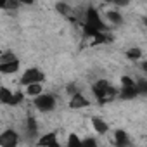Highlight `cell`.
<instances>
[{"mask_svg": "<svg viewBox=\"0 0 147 147\" xmlns=\"http://www.w3.org/2000/svg\"><path fill=\"white\" fill-rule=\"evenodd\" d=\"M137 90H138V95H147V78L137 80Z\"/></svg>", "mask_w": 147, "mask_h": 147, "instance_id": "cell-17", "label": "cell"}, {"mask_svg": "<svg viewBox=\"0 0 147 147\" xmlns=\"http://www.w3.org/2000/svg\"><path fill=\"white\" fill-rule=\"evenodd\" d=\"M92 94L95 95V99L100 104H106V102H109L111 99H114L118 95V90L113 87V83L109 80H97L92 85Z\"/></svg>", "mask_w": 147, "mask_h": 147, "instance_id": "cell-1", "label": "cell"}, {"mask_svg": "<svg viewBox=\"0 0 147 147\" xmlns=\"http://www.w3.org/2000/svg\"><path fill=\"white\" fill-rule=\"evenodd\" d=\"M106 18H107V21H109V24H113V26H121V24H123V16H121V12L116 11V9L107 11V12H106Z\"/></svg>", "mask_w": 147, "mask_h": 147, "instance_id": "cell-11", "label": "cell"}, {"mask_svg": "<svg viewBox=\"0 0 147 147\" xmlns=\"http://www.w3.org/2000/svg\"><path fill=\"white\" fill-rule=\"evenodd\" d=\"M16 2H18L19 5H33L35 0H16Z\"/></svg>", "mask_w": 147, "mask_h": 147, "instance_id": "cell-22", "label": "cell"}, {"mask_svg": "<svg viewBox=\"0 0 147 147\" xmlns=\"http://www.w3.org/2000/svg\"><path fill=\"white\" fill-rule=\"evenodd\" d=\"M19 66H21L19 59L9 61V62H0V73L2 75H14V73L19 71Z\"/></svg>", "mask_w": 147, "mask_h": 147, "instance_id": "cell-8", "label": "cell"}, {"mask_svg": "<svg viewBox=\"0 0 147 147\" xmlns=\"http://www.w3.org/2000/svg\"><path fill=\"white\" fill-rule=\"evenodd\" d=\"M18 2L16 0H0V7L5 9V11H12V9H18Z\"/></svg>", "mask_w": 147, "mask_h": 147, "instance_id": "cell-16", "label": "cell"}, {"mask_svg": "<svg viewBox=\"0 0 147 147\" xmlns=\"http://www.w3.org/2000/svg\"><path fill=\"white\" fill-rule=\"evenodd\" d=\"M140 67H142V71L147 75V61H145V62H142V64H140Z\"/></svg>", "mask_w": 147, "mask_h": 147, "instance_id": "cell-23", "label": "cell"}, {"mask_svg": "<svg viewBox=\"0 0 147 147\" xmlns=\"http://www.w3.org/2000/svg\"><path fill=\"white\" fill-rule=\"evenodd\" d=\"M118 97L121 100H133L135 97H138V90L137 87H121L118 90Z\"/></svg>", "mask_w": 147, "mask_h": 147, "instance_id": "cell-9", "label": "cell"}, {"mask_svg": "<svg viewBox=\"0 0 147 147\" xmlns=\"http://www.w3.org/2000/svg\"><path fill=\"white\" fill-rule=\"evenodd\" d=\"M38 145H47V147H57L59 145V140H57V135L55 133H45L42 135L38 140H36Z\"/></svg>", "mask_w": 147, "mask_h": 147, "instance_id": "cell-10", "label": "cell"}, {"mask_svg": "<svg viewBox=\"0 0 147 147\" xmlns=\"http://www.w3.org/2000/svg\"><path fill=\"white\" fill-rule=\"evenodd\" d=\"M45 80V73L38 67H28L23 76H21V85L26 87V85H31V83H43Z\"/></svg>", "mask_w": 147, "mask_h": 147, "instance_id": "cell-4", "label": "cell"}, {"mask_svg": "<svg viewBox=\"0 0 147 147\" xmlns=\"http://www.w3.org/2000/svg\"><path fill=\"white\" fill-rule=\"evenodd\" d=\"M90 106V100L78 90L76 94H73L71 95V99H69V107L71 109H85V107H88Z\"/></svg>", "mask_w": 147, "mask_h": 147, "instance_id": "cell-5", "label": "cell"}, {"mask_svg": "<svg viewBox=\"0 0 147 147\" xmlns=\"http://www.w3.org/2000/svg\"><path fill=\"white\" fill-rule=\"evenodd\" d=\"M144 23H145V26H147V18H144Z\"/></svg>", "mask_w": 147, "mask_h": 147, "instance_id": "cell-24", "label": "cell"}, {"mask_svg": "<svg viewBox=\"0 0 147 147\" xmlns=\"http://www.w3.org/2000/svg\"><path fill=\"white\" fill-rule=\"evenodd\" d=\"M55 11H57L59 14H62V16H69V12H71L69 5H67V4H64V2H59V4H55Z\"/></svg>", "mask_w": 147, "mask_h": 147, "instance_id": "cell-18", "label": "cell"}, {"mask_svg": "<svg viewBox=\"0 0 147 147\" xmlns=\"http://www.w3.org/2000/svg\"><path fill=\"white\" fill-rule=\"evenodd\" d=\"M125 55H126V59H130V61H140V59H142V50H140L138 47H131V49H128V50L125 52Z\"/></svg>", "mask_w": 147, "mask_h": 147, "instance_id": "cell-15", "label": "cell"}, {"mask_svg": "<svg viewBox=\"0 0 147 147\" xmlns=\"http://www.w3.org/2000/svg\"><path fill=\"white\" fill-rule=\"evenodd\" d=\"M119 83L121 87H137V80H133L131 76H121Z\"/></svg>", "mask_w": 147, "mask_h": 147, "instance_id": "cell-20", "label": "cell"}, {"mask_svg": "<svg viewBox=\"0 0 147 147\" xmlns=\"http://www.w3.org/2000/svg\"><path fill=\"white\" fill-rule=\"evenodd\" d=\"M113 142H114L116 145H119V147H125V145H130V144H131V142H130V137H128V133H126L125 130H116Z\"/></svg>", "mask_w": 147, "mask_h": 147, "instance_id": "cell-12", "label": "cell"}, {"mask_svg": "<svg viewBox=\"0 0 147 147\" xmlns=\"http://www.w3.org/2000/svg\"><path fill=\"white\" fill-rule=\"evenodd\" d=\"M55 97L52 95V94H40L38 97H35L33 99V106L40 111V113H50V111H54L55 109Z\"/></svg>", "mask_w": 147, "mask_h": 147, "instance_id": "cell-3", "label": "cell"}, {"mask_svg": "<svg viewBox=\"0 0 147 147\" xmlns=\"http://www.w3.org/2000/svg\"><path fill=\"white\" fill-rule=\"evenodd\" d=\"M19 142V135L14 130H5L2 135H0V145L2 147H14Z\"/></svg>", "mask_w": 147, "mask_h": 147, "instance_id": "cell-6", "label": "cell"}, {"mask_svg": "<svg viewBox=\"0 0 147 147\" xmlns=\"http://www.w3.org/2000/svg\"><path fill=\"white\" fill-rule=\"evenodd\" d=\"M92 128H94V131L99 133V135H106V133L109 131V125H107L106 119L100 118V116H94V118H92Z\"/></svg>", "mask_w": 147, "mask_h": 147, "instance_id": "cell-7", "label": "cell"}, {"mask_svg": "<svg viewBox=\"0 0 147 147\" xmlns=\"http://www.w3.org/2000/svg\"><path fill=\"white\" fill-rule=\"evenodd\" d=\"M82 145H97V140L95 138H83Z\"/></svg>", "mask_w": 147, "mask_h": 147, "instance_id": "cell-21", "label": "cell"}, {"mask_svg": "<svg viewBox=\"0 0 147 147\" xmlns=\"http://www.w3.org/2000/svg\"><path fill=\"white\" fill-rule=\"evenodd\" d=\"M24 97H26L24 92H14V90H9L7 87L0 88V102L4 106H19L24 100Z\"/></svg>", "mask_w": 147, "mask_h": 147, "instance_id": "cell-2", "label": "cell"}, {"mask_svg": "<svg viewBox=\"0 0 147 147\" xmlns=\"http://www.w3.org/2000/svg\"><path fill=\"white\" fill-rule=\"evenodd\" d=\"M69 147L71 145H82L83 144V138H80V137H76V133H71L69 137H67V142H66Z\"/></svg>", "mask_w": 147, "mask_h": 147, "instance_id": "cell-19", "label": "cell"}, {"mask_svg": "<svg viewBox=\"0 0 147 147\" xmlns=\"http://www.w3.org/2000/svg\"><path fill=\"white\" fill-rule=\"evenodd\" d=\"M24 94H26V97L35 99V97H38L40 94H43V87H42V83H31V85H26V87H24Z\"/></svg>", "mask_w": 147, "mask_h": 147, "instance_id": "cell-13", "label": "cell"}, {"mask_svg": "<svg viewBox=\"0 0 147 147\" xmlns=\"http://www.w3.org/2000/svg\"><path fill=\"white\" fill-rule=\"evenodd\" d=\"M24 130H26L28 135L35 137V135L38 133V123H36V119H35V118H26V121H24Z\"/></svg>", "mask_w": 147, "mask_h": 147, "instance_id": "cell-14", "label": "cell"}]
</instances>
